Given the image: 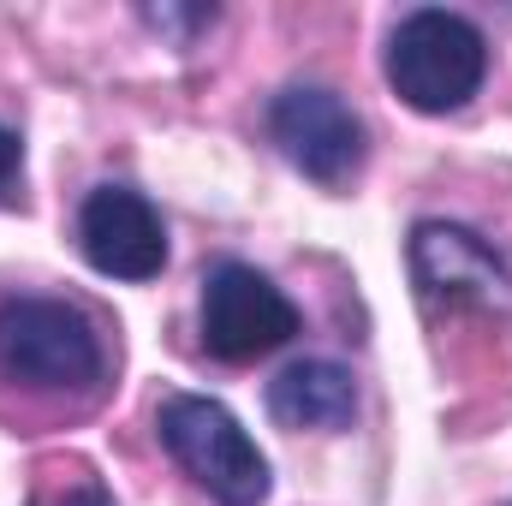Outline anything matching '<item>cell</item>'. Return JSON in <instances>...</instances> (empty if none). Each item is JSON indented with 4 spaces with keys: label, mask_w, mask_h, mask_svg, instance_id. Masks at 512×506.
I'll list each match as a JSON object with an SVG mask.
<instances>
[{
    "label": "cell",
    "mask_w": 512,
    "mask_h": 506,
    "mask_svg": "<svg viewBox=\"0 0 512 506\" xmlns=\"http://www.w3.org/2000/svg\"><path fill=\"white\" fill-rule=\"evenodd\" d=\"M268 411L286 429H340L358 411V387L340 364L304 358V364H292V370H280L268 381Z\"/></svg>",
    "instance_id": "obj_8"
},
{
    "label": "cell",
    "mask_w": 512,
    "mask_h": 506,
    "mask_svg": "<svg viewBox=\"0 0 512 506\" xmlns=\"http://www.w3.org/2000/svg\"><path fill=\"white\" fill-rule=\"evenodd\" d=\"M18 167H24V143H18V131L0 126V203H6L12 185H18Z\"/></svg>",
    "instance_id": "obj_10"
},
{
    "label": "cell",
    "mask_w": 512,
    "mask_h": 506,
    "mask_svg": "<svg viewBox=\"0 0 512 506\" xmlns=\"http://www.w3.org/2000/svg\"><path fill=\"white\" fill-rule=\"evenodd\" d=\"M78 245L108 280H155L167 262V227L131 185H96L78 209Z\"/></svg>",
    "instance_id": "obj_7"
},
{
    "label": "cell",
    "mask_w": 512,
    "mask_h": 506,
    "mask_svg": "<svg viewBox=\"0 0 512 506\" xmlns=\"http://www.w3.org/2000/svg\"><path fill=\"white\" fill-rule=\"evenodd\" d=\"M298 334V304L251 262H221L203 280V346L221 364H256Z\"/></svg>",
    "instance_id": "obj_4"
},
{
    "label": "cell",
    "mask_w": 512,
    "mask_h": 506,
    "mask_svg": "<svg viewBox=\"0 0 512 506\" xmlns=\"http://www.w3.org/2000/svg\"><path fill=\"white\" fill-rule=\"evenodd\" d=\"M268 137L274 149L316 185H346L358 179L364 155H370V137L364 120L334 96V90H316V84H292L274 96L268 108Z\"/></svg>",
    "instance_id": "obj_5"
},
{
    "label": "cell",
    "mask_w": 512,
    "mask_h": 506,
    "mask_svg": "<svg viewBox=\"0 0 512 506\" xmlns=\"http://www.w3.org/2000/svg\"><path fill=\"white\" fill-rule=\"evenodd\" d=\"M30 506H114V495H108L102 483H90V477H72V483H54V489H42Z\"/></svg>",
    "instance_id": "obj_9"
},
{
    "label": "cell",
    "mask_w": 512,
    "mask_h": 506,
    "mask_svg": "<svg viewBox=\"0 0 512 506\" xmlns=\"http://www.w3.org/2000/svg\"><path fill=\"white\" fill-rule=\"evenodd\" d=\"M0 376L54 399H96L108 381V340L90 310L24 292L0 304Z\"/></svg>",
    "instance_id": "obj_1"
},
{
    "label": "cell",
    "mask_w": 512,
    "mask_h": 506,
    "mask_svg": "<svg viewBox=\"0 0 512 506\" xmlns=\"http://www.w3.org/2000/svg\"><path fill=\"white\" fill-rule=\"evenodd\" d=\"M411 280H417L423 304H447V310H507L512 304L507 256L453 221H417Z\"/></svg>",
    "instance_id": "obj_6"
},
{
    "label": "cell",
    "mask_w": 512,
    "mask_h": 506,
    "mask_svg": "<svg viewBox=\"0 0 512 506\" xmlns=\"http://www.w3.org/2000/svg\"><path fill=\"white\" fill-rule=\"evenodd\" d=\"M161 429V447L179 459V471L209 489L221 506H262L268 495V459L245 435V423L221 405V399H203V393H173L155 417Z\"/></svg>",
    "instance_id": "obj_3"
},
{
    "label": "cell",
    "mask_w": 512,
    "mask_h": 506,
    "mask_svg": "<svg viewBox=\"0 0 512 506\" xmlns=\"http://www.w3.org/2000/svg\"><path fill=\"white\" fill-rule=\"evenodd\" d=\"M489 72V42L471 18L423 6L399 18L387 42V84L417 108V114H453L483 90Z\"/></svg>",
    "instance_id": "obj_2"
}]
</instances>
